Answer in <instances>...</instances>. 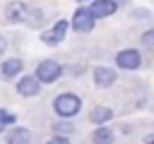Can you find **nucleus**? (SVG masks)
<instances>
[{"label":"nucleus","mask_w":154,"mask_h":144,"mask_svg":"<svg viewBox=\"0 0 154 144\" xmlns=\"http://www.w3.org/2000/svg\"><path fill=\"white\" fill-rule=\"evenodd\" d=\"M77 2H84V0H77Z\"/></svg>","instance_id":"nucleus-19"},{"label":"nucleus","mask_w":154,"mask_h":144,"mask_svg":"<svg viewBox=\"0 0 154 144\" xmlns=\"http://www.w3.org/2000/svg\"><path fill=\"white\" fill-rule=\"evenodd\" d=\"M140 62H142V55H140V50H135V48H125V50H120V53L116 55V65H118L120 70H137Z\"/></svg>","instance_id":"nucleus-6"},{"label":"nucleus","mask_w":154,"mask_h":144,"mask_svg":"<svg viewBox=\"0 0 154 144\" xmlns=\"http://www.w3.org/2000/svg\"><path fill=\"white\" fill-rule=\"evenodd\" d=\"M60 74H63V65L55 62V60H43V62H38V67H36V77H38V82H43V84L55 82Z\"/></svg>","instance_id":"nucleus-2"},{"label":"nucleus","mask_w":154,"mask_h":144,"mask_svg":"<svg viewBox=\"0 0 154 144\" xmlns=\"http://www.w3.org/2000/svg\"><path fill=\"white\" fill-rule=\"evenodd\" d=\"M38 89H41V82H38L36 74H26V77H22V79L17 82V91H19V96H36Z\"/></svg>","instance_id":"nucleus-7"},{"label":"nucleus","mask_w":154,"mask_h":144,"mask_svg":"<svg viewBox=\"0 0 154 144\" xmlns=\"http://www.w3.org/2000/svg\"><path fill=\"white\" fill-rule=\"evenodd\" d=\"M0 132H2V125H0Z\"/></svg>","instance_id":"nucleus-20"},{"label":"nucleus","mask_w":154,"mask_h":144,"mask_svg":"<svg viewBox=\"0 0 154 144\" xmlns=\"http://www.w3.org/2000/svg\"><path fill=\"white\" fill-rule=\"evenodd\" d=\"M113 82H116V70H111V67H96V70H94V84H96V86L106 89V86H111Z\"/></svg>","instance_id":"nucleus-8"},{"label":"nucleus","mask_w":154,"mask_h":144,"mask_svg":"<svg viewBox=\"0 0 154 144\" xmlns=\"http://www.w3.org/2000/svg\"><path fill=\"white\" fill-rule=\"evenodd\" d=\"M12 122H14V113H10V110L0 108V125L5 127V125H12Z\"/></svg>","instance_id":"nucleus-14"},{"label":"nucleus","mask_w":154,"mask_h":144,"mask_svg":"<svg viewBox=\"0 0 154 144\" xmlns=\"http://www.w3.org/2000/svg\"><path fill=\"white\" fill-rule=\"evenodd\" d=\"M89 10H91V14L99 19V17H108V14H113V12L118 10V5H116V0H94V5H91Z\"/></svg>","instance_id":"nucleus-9"},{"label":"nucleus","mask_w":154,"mask_h":144,"mask_svg":"<svg viewBox=\"0 0 154 144\" xmlns=\"http://www.w3.org/2000/svg\"><path fill=\"white\" fill-rule=\"evenodd\" d=\"M67 24H70V22L58 19L48 31H43V34H41V41H43L46 46H58V43L65 38V34H67Z\"/></svg>","instance_id":"nucleus-4"},{"label":"nucleus","mask_w":154,"mask_h":144,"mask_svg":"<svg viewBox=\"0 0 154 144\" xmlns=\"http://www.w3.org/2000/svg\"><path fill=\"white\" fill-rule=\"evenodd\" d=\"M94 22H96V17L91 14V10H89V7H79V10L72 14V29H75V31H79V34L91 31V29H94Z\"/></svg>","instance_id":"nucleus-3"},{"label":"nucleus","mask_w":154,"mask_h":144,"mask_svg":"<svg viewBox=\"0 0 154 144\" xmlns=\"http://www.w3.org/2000/svg\"><path fill=\"white\" fill-rule=\"evenodd\" d=\"M142 43H144L147 48H154V29H149V31L142 34Z\"/></svg>","instance_id":"nucleus-15"},{"label":"nucleus","mask_w":154,"mask_h":144,"mask_svg":"<svg viewBox=\"0 0 154 144\" xmlns=\"http://www.w3.org/2000/svg\"><path fill=\"white\" fill-rule=\"evenodd\" d=\"M144 144H154V132H152V134H147V137H144Z\"/></svg>","instance_id":"nucleus-17"},{"label":"nucleus","mask_w":154,"mask_h":144,"mask_svg":"<svg viewBox=\"0 0 154 144\" xmlns=\"http://www.w3.org/2000/svg\"><path fill=\"white\" fill-rule=\"evenodd\" d=\"M5 17H7L12 24H19V22H29V19H31V10H29L24 2L14 0V2H10V5L5 7Z\"/></svg>","instance_id":"nucleus-5"},{"label":"nucleus","mask_w":154,"mask_h":144,"mask_svg":"<svg viewBox=\"0 0 154 144\" xmlns=\"http://www.w3.org/2000/svg\"><path fill=\"white\" fill-rule=\"evenodd\" d=\"M46 144H70V139H67V137H63V134H58V137H53V139H48Z\"/></svg>","instance_id":"nucleus-16"},{"label":"nucleus","mask_w":154,"mask_h":144,"mask_svg":"<svg viewBox=\"0 0 154 144\" xmlns=\"http://www.w3.org/2000/svg\"><path fill=\"white\" fill-rule=\"evenodd\" d=\"M5 48H7V43H5V38H2V36H0V55H2V53H5Z\"/></svg>","instance_id":"nucleus-18"},{"label":"nucleus","mask_w":154,"mask_h":144,"mask_svg":"<svg viewBox=\"0 0 154 144\" xmlns=\"http://www.w3.org/2000/svg\"><path fill=\"white\" fill-rule=\"evenodd\" d=\"M113 130L111 127H96L94 134H91V142L94 144H113Z\"/></svg>","instance_id":"nucleus-12"},{"label":"nucleus","mask_w":154,"mask_h":144,"mask_svg":"<svg viewBox=\"0 0 154 144\" xmlns=\"http://www.w3.org/2000/svg\"><path fill=\"white\" fill-rule=\"evenodd\" d=\"M29 142H31V132L24 127H14L7 134V144H29Z\"/></svg>","instance_id":"nucleus-11"},{"label":"nucleus","mask_w":154,"mask_h":144,"mask_svg":"<svg viewBox=\"0 0 154 144\" xmlns=\"http://www.w3.org/2000/svg\"><path fill=\"white\" fill-rule=\"evenodd\" d=\"M111 118H113V110L106 108V106H94L91 113H89V120H91L94 125H103V122H108Z\"/></svg>","instance_id":"nucleus-10"},{"label":"nucleus","mask_w":154,"mask_h":144,"mask_svg":"<svg viewBox=\"0 0 154 144\" xmlns=\"http://www.w3.org/2000/svg\"><path fill=\"white\" fill-rule=\"evenodd\" d=\"M79 108H82V98L77 94H60L53 98V110L60 118H72L79 113Z\"/></svg>","instance_id":"nucleus-1"},{"label":"nucleus","mask_w":154,"mask_h":144,"mask_svg":"<svg viewBox=\"0 0 154 144\" xmlns=\"http://www.w3.org/2000/svg\"><path fill=\"white\" fill-rule=\"evenodd\" d=\"M22 65H24V62H22L19 58H10V60L2 62V74H5V77H14V74L22 72Z\"/></svg>","instance_id":"nucleus-13"}]
</instances>
